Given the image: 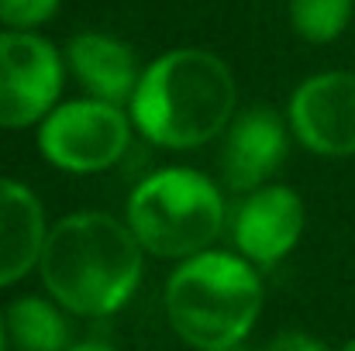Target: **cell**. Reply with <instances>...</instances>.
I'll return each instance as SVG.
<instances>
[{"mask_svg":"<svg viewBox=\"0 0 355 351\" xmlns=\"http://www.w3.org/2000/svg\"><path fill=\"white\" fill-rule=\"evenodd\" d=\"M3 345H7V331H3V321H0V351H3Z\"/></svg>","mask_w":355,"mask_h":351,"instance_id":"e0dca14e","label":"cell"},{"mask_svg":"<svg viewBox=\"0 0 355 351\" xmlns=\"http://www.w3.org/2000/svg\"><path fill=\"white\" fill-rule=\"evenodd\" d=\"M211 351H245V348H238V345H228V348H211Z\"/></svg>","mask_w":355,"mask_h":351,"instance_id":"ac0fdd59","label":"cell"},{"mask_svg":"<svg viewBox=\"0 0 355 351\" xmlns=\"http://www.w3.org/2000/svg\"><path fill=\"white\" fill-rule=\"evenodd\" d=\"M128 228L159 258H193L225 228L221 190L197 169H162L131 193Z\"/></svg>","mask_w":355,"mask_h":351,"instance_id":"277c9868","label":"cell"},{"mask_svg":"<svg viewBox=\"0 0 355 351\" xmlns=\"http://www.w3.org/2000/svg\"><path fill=\"white\" fill-rule=\"evenodd\" d=\"M266 351H328V345H321L318 338H311L304 331H283L269 341Z\"/></svg>","mask_w":355,"mask_h":351,"instance_id":"9a60e30c","label":"cell"},{"mask_svg":"<svg viewBox=\"0 0 355 351\" xmlns=\"http://www.w3.org/2000/svg\"><path fill=\"white\" fill-rule=\"evenodd\" d=\"M349 351H355V345H349Z\"/></svg>","mask_w":355,"mask_h":351,"instance_id":"d6986e66","label":"cell"},{"mask_svg":"<svg viewBox=\"0 0 355 351\" xmlns=\"http://www.w3.org/2000/svg\"><path fill=\"white\" fill-rule=\"evenodd\" d=\"M290 124L318 155H355V73L338 69L304 80L290 100Z\"/></svg>","mask_w":355,"mask_h":351,"instance_id":"52a82bcc","label":"cell"},{"mask_svg":"<svg viewBox=\"0 0 355 351\" xmlns=\"http://www.w3.org/2000/svg\"><path fill=\"white\" fill-rule=\"evenodd\" d=\"M62 59L35 31H0V127H28L55 111Z\"/></svg>","mask_w":355,"mask_h":351,"instance_id":"8992f818","label":"cell"},{"mask_svg":"<svg viewBox=\"0 0 355 351\" xmlns=\"http://www.w3.org/2000/svg\"><path fill=\"white\" fill-rule=\"evenodd\" d=\"M45 289L80 317H107L128 303L141 279V241L111 214H73L42 248Z\"/></svg>","mask_w":355,"mask_h":351,"instance_id":"6da1fadb","label":"cell"},{"mask_svg":"<svg viewBox=\"0 0 355 351\" xmlns=\"http://www.w3.org/2000/svg\"><path fill=\"white\" fill-rule=\"evenodd\" d=\"M66 59L73 76L80 80L83 90H90L94 100L104 104H121L131 100L138 90V69L131 48L101 31H83L66 45Z\"/></svg>","mask_w":355,"mask_h":351,"instance_id":"8fae6325","label":"cell"},{"mask_svg":"<svg viewBox=\"0 0 355 351\" xmlns=\"http://www.w3.org/2000/svg\"><path fill=\"white\" fill-rule=\"evenodd\" d=\"M128 134V117L118 111V104L73 100L45 117L38 148L66 172H101L124 155Z\"/></svg>","mask_w":355,"mask_h":351,"instance_id":"5b68a950","label":"cell"},{"mask_svg":"<svg viewBox=\"0 0 355 351\" xmlns=\"http://www.w3.org/2000/svg\"><path fill=\"white\" fill-rule=\"evenodd\" d=\"M45 237L38 197L24 183L0 176V286L24 279L35 262H42Z\"/></svg>","mask_w":355,"mask_h":351,"instance_id":"30bf717a","label":"cell"},{"mask_svg":"<svg viewBox=\"0 0 355 351\" xmlns=\"http://www.w3.org/2000/svg\"><path fill=\"white\" fill-rule=\"evenodd\" d=\"M69 351H114L111 345H101V341H83V345H73Z\"/></svg>","mask_w":355,"mask_h":351,"instance_id":"2e32d148","label":"cell"},{"mask_svg":"<svg viewBox=\"0 0 355 351\" xmlns=\"http://www.w3.org/2000/svg\"><path fill=\"white\" fill-rule=\"evenodd\" d=\"M166 310L187 345L200 351L228 348L252 331L262 310V282L235 255L200 251L169 276Z\"/></svg>","mask_w":355,"mask_h":351,"instance_id":"3957f363","label":"cell"},{"mask_svg":"<svg viewBox=\"0 0 355 351\" xmlns=\"http://www.w3.org/2000/svg\"><path fill=\"white\" fill-rule=\"evenodd\" d=\"M235 114V76L225 59L204 48L159 55L138 80L131 117L162 148H197L225 131Z\"/></svg>","mask_w":355,"mask_h":351,"instance_id":"7a4b0ae2","label":"cell"},{"mask_svg":"<svg viewBox=\"0 0 355 351\" xmlns=\"http://www.w3.org/2000/svg\"><path fill=\"white\" fill-rule=\"evenodd\" d=\"M355 0H290V21L307 42H331L345 31Z\"/></svg>","mask_w":355,"mask_h":351,"instance_id":"4fadbf2b","label":"cell"},{"mask_svg":"<svg viewBox=\"0 0 355 351\" xmlns=\"http://www.w3.org/2000/svg\"><path fill=\"white\" fill-rule=\"evenodd\" d=\"M59 0H0V21L10 31H31L55 14Z\"/></svg>","mask_w":355,"mask_h":351,"instance_id":"5bb4252c","label":"cell"},{"mask_svg":"<svg viewBox=\"0 0 355 351\" xmlns=\"http://www.w3.org/2000/svg\"><path fill=\"white\" fill-rule=\"evenodd\" d=\"M7 331L17 351H69V327L62 314L38 296L14 300L7 310Z\"/></svg>","mask_w":355,"mask_h":351,"instance_id":"7c38bea8","label":"cell"},{"mask_svg":"<svg viewBox=\"0 0 355 351\" xmlns=\"http://www.w3.org/2000/svg\"><path fill=\"white\" fill-rule=\"evenodd\" d=\"M304 231V204L286 186L255 190L235 217V244L248 262L276 265L293 251Z\"/></svg>","mask_w":355,"mask_h":351,"instance_id":"ba28073f","label":"cell"},{"mask_svg":"<svg viewBox=\"0 0 355 351\" xmlns=\"http://www.w3.org/2000/svg\"><path fill=\"white\" fill-rule=\"evenodd\" d=\"M286 155L283 120L269 107H252L235 117L221 145V176L232 190L262 186Z\"/></svg>","mask_w":355,"mask_h":351,"instance_id":"9c48e42d","label":"cell"}]
</instances>
